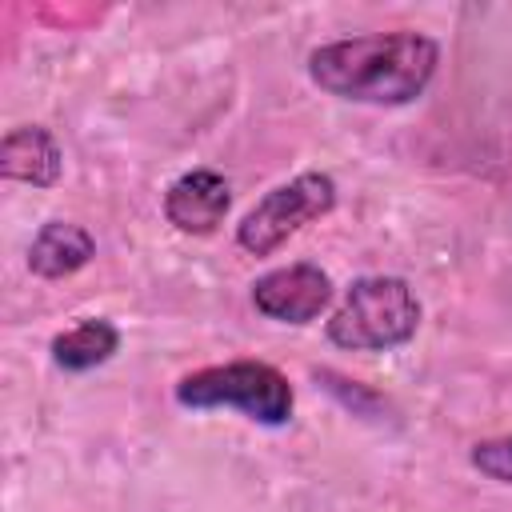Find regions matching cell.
I'll use <instances>...</instances> for the list:
<instances>
[{"label":"cell","instance_id":"obj_5","mask_svg":"<svg viewBox=\"0 0 512 512\" xmlns=\"http://www.w3.org/2000/svg\"><path fill=\"white\" fill-rule=\"evenodd\" d=\"M252 304L276 324H308L332 304V276L320 264H284L252 280Z\"/></svg>","mask_w":512,"mask_h":512},{"label":"cell","instance_id":"obj_3","mask_svg":"<svg viewBox=\"0 0 512 512\" xmlns=\"http://www.w3.org/2000/svg\"><path fill=\"white\" fill-rule=\"evenodd\" d=\"M420 328V300L400 276H360L328 320V340L348 352H392Z\"/></svg>","mask_w":512,"mask_h":512},{"label":"cell","instance_id":"obj_9","mask_svg":"<svg viewBox=\"0 0 512 512\" xmlns=\"http://www.w3.org/2000/svg\"><path fill=\"white\" fill-rule=\"evenodd\" d=\"M120 348V332L108 320H80L68 332L52 336V360L64 372H88L100 368L104 360H112Z\"/></svg>","mask_w":512,"mask_h":512},{"label":"cell","instance_id":"obj_7","mask_svg":"<svg viewBox=\"0 0 512 512\" xmlns=\"http://www.w3.org/2000/svg\"><path fill=\"white\" fill-rule=\"evenodd\" d=\"M60 168H64L60 144L40 124H20L0 140V172L8 180L32 184V188H52L60 180Z\"/></svg>","mask_w":512,"mask_h":512},{"label":"cell","instance_id":"obj_4","mask_svg":"<svg viewBox=\"0 0 512 512\" xmlns=\"http://www.w3.org/2000/svg\"><path fill=\"white\" fill-rule=\"evenodd\" d=\"M336 208V180L328 172H300L272 192H264L244 220L236 224V244L252 256L276 252L288 236H296L304 224L328 216Z\"/></svg>","mask_w":512,"mask_h":512},{"label":"cell","instance_id":"obj_2","mask_svg":"<svg viewBox=\"0 0 512 512\" xmlns=\"http://www.w3.org/2000/svg\"><path fill=\"white\" fill-rule=\"evenodd\" d=\"M176 404L212 412V408H232L256 424L280 428L292 420L296 392L288 376L264 360H228V364H208L176 380Z\"/></svg>","mask_w":512,"mask_h":512},{"label":"cell","instance_id":"obj_8","mask_svg":"<svg viewBox=\"0 0 512 512\" xmlns=\"http://www.w3.org/2000/svg\"><path fill=\"white\" fill-rule=\"evenodd\" d=\"M96 256V240L68 220H48L28 248V268L44 280H64L72 272H80L88 260Z\"/></svg>","mask_w":512,"mask_h":512},{"label":"cell","instance_id":"obj_10","mask_svg":"<svg viewBox=\"0 0 512 512\" xmlns=\"http://www.w3.org/2000/svg\"><path fill=\"white\" fill-rule=\"evenodd\" d=\"M468 460H472V468H480L488 480L512 488V436H492V440L472 444Z\"/></svg>","mask_w":512,"mask_h":512},{"label":"cell","instance_id":"obj_1","mask_svg":"<svg viewBox=\"0 0 512 512\" xmlns=\"http://www.w3.org/2000/svg\"><path fill=\"white\" fill-rule=\"evenodd\" d=\"M440 44L424 32H368L308 52V76L336 100L396 108L412 104L436 76Z\"/></svg>","mask_w":512,"mask_h":512},{"label":"cell","instance_id":"obj_6","mask_svg":"<svg viewBox=\"0 0 512 512\" xmlns=\"http://www.w3.org/2000/svg\"><path fill=\"white\" fill-rule=\"evenodd\" d=\"M228 208H232V188L212 168H188L164 192V216H168V224L176 232H188V236L216 232L224 224Z\"/></svg>","mask_w":512,"mask_h":512}]
</instances>
